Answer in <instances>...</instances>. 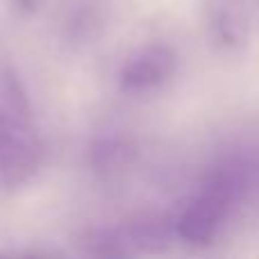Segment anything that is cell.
Returning a JSON list of instances; mask_svg holds the SVG:
<instances>
[{"label": "cell", "instance_id": "6da1fadb", "mask_svg": "<svg viewBox=\"0 0 259 259\" xmlns=\"http://www.w3.org/2000/svg\"><path fill=\"white\" fill-rule=\"evenodd\" d=\"M239 191H241V180L234 170H214L175 219V237L191 246L214 243L237 205Z\"/></svg>", "mask_w": 259, "mask_h": 259}, {"label": "cell", "instance_id": "7a4b0ae2", "mask_svg": "<svg viewBox=\"0 0 259 259\" xmlns=\"http://www.w3.org/2000/svg\"><path fill=\"white\" fill-rule=\"evenodd\" d=\"M44 161V141L30 116L14 114L0 139V187L16 189L36 175Z\"/></svg>", "mask_w": 259, "mask_h": 259}, {"label": "cell", "instance_id": "3957f363", "mask_svg": "<svg viewBox=\"0 0 259 259\" xmlns=\"http://www.w3.org/2000/svg\"><path fill=\"white\" fill-rule=\"evenodd\" d=\"M178 71V53L164 41H152L137 48L118 71V87L123 94H150L168 84Z\"/></svg>", "mask_w": 259, "mask_h": 259}, {"label": "cell", "instance_id": "277c9868", "mask_svg": "<svg viewBox=\"0 0 259 259\" xmlns=\"http://www.w3.org/2000/svg\"><path fill=\"white\" fill-rule=\"evenodd\" d=\"M175 234L164 221H139L118 228L100 230L94 237V250L100 255H127V252H157Z\"/></svg>", "mask_w": 259, "mask_h": 259}, {"label": "cell", "instance_id": "5b68a950", "mask_svg": "<svg viewBox=\"0 0 259 259\" xmlns=\"http://www.w3.org/2000/svg\"><path fill=\"white\" fill-rule=\"evenodd\" d=\"M209 39L223 50H241L248 41V18L237 0H209L205 14Z\"/></svg>", "mask_w": 259, "mask_h": 259}, {"label": "cell", "instance_id": "8992f818", "mask_svg": "<svg viewBox=\"0 0 259 259\" xmlns=\"http://www.w3.org/2000/svg\"><path fill=\"white\" fill-rule=\"evenodd\" d=\"M130 150L132 148H130L127 139L112 137V134L109 137H100L91 143V150H89L91 166H94V170H112L127 159Z\"/></svg>", "mask_w": 259, "mask_h": 259}, {"label": "cell", "instance_id": "52a82bcc", "mask_svg": "<svg viewBox=\"0 0 259 259\" xmlns=\"http://www.w3.org/2000/svg\"><path fill=\"white\" fill-rule=\"evenodd\" d=\"M12 3H14V7L21 9V12L32 14V12H36V7L41 5V0H12Z\"/></svg>", "mask_w": 259, "mask_h": 259}, {"label": "cell", "instance_id": "ba28073f", "mask_svg": "<svg viewBox=\"0 0 259 259\" xmlns=\"http://www.w3.org/2000/svg\"><path fill=\"white\" fill-rule=\"evenodd\" d=\"M12 114H14V112H9V109L0 107V139H3L5 130H7V125H9V121H12Z\"/></svg>", "mask_w": 259, "mask_h": 259}]
</instances>
